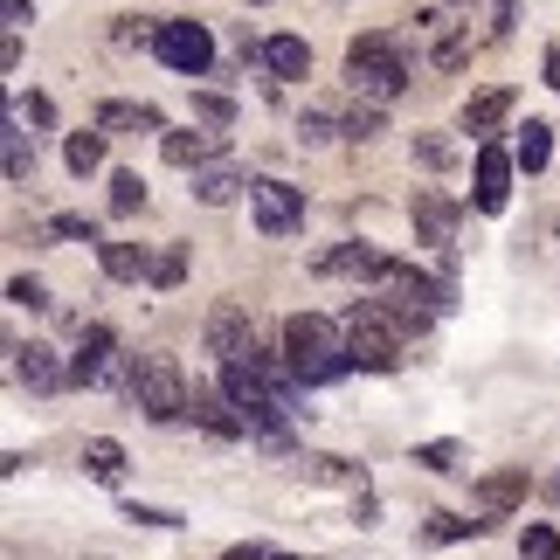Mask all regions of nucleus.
<instances>
[{"label": "nucleus", "instance_id": "obj_34", "mask_svg": "<svg viewBox=\"0 0 560 560\" xmlns=\"http://www.w3.org/2000/svg\"><path fill=\"white\" fill-rule=\"evenodd\" d=\"M416 153H422V166H450V145L443 139H416Z\"/></svg>", "mask_w": 560, "mask_h": 560}, {"label": "nucleus", "instance_id": "obj_11", "mask_svg": "<svg viewBox=\"0 0 560 560\" xmlns=\"http://www.w3.org/2000/svg\"><path fill=\"white\" fill-rule=\"evenodd\" d=\"M395 270V256H381L374 243H339L318 256V277H360V284H381V277Z\"/></svg>", "mask_w": 560, "mask_h": 560}, {"label": "nucleus", "instance_id": "obj_26", "mask_svg": "<svg viewBox=\"0 0 560 560\" xmlns=\"http://www.w3.org/2000/svg\"><path fill=\"white\" fill-rule=\"evenodd\" d=\"M145 208V180L139 174H112V214H139Z\"/></svg>", "mask_w": 560, "mask_h": 560}, {"label": "nucleus", "instance_id": "obj_33", "mask_svg": "<svg viewBox=\"0 0 560 560\" xmlns=\"http://www.w3.org/2000/svg\"><path fill=\"white\" fill-rule=\"evenodd\" d=\"M381 132V104H360V112H347V139H374Z\"/></svg>", "mask_w": 560, "mask_h": 560}, {"label": "nucleus", "instance_id": "obj_1", "mask_svg": "<svg viewBox=\"0 0 560 560\" xmlns=\"http://www.w3.org/2000/svg\"><path fill=\"white\" fill-rule=\"evenodd\" d=\"M339 326H347V360L360 374H395L401 353H408V339L429 332L422 318H408L401 305H387V298H353Z\"/></svg>", "mask_w": 560, "mask_h": 560}, {"label": "nucleus", "instance_id": "obj_28", "mask_svg": "<svg viewBox=\"0 0 560 560\" xmlns=\"http://www.w3.org/2000/svg\"><path fill=\"white\" fill-rule=\"evenodd\" d=\"M416 464H422V470H457V464H464V443H450V436H443V443H422Z\"/></svg>", "mask_w": 560, "mask_h": 560}, {"label": "nucleus", "instance_id": "obj_8", "mask_svg": "<svg viewBox=\"0 0 560 560\" xmlns=\"http://www.w3.org/2000/svg\"><path fill=\"white\" fill-rule=\"evenodd\" d=\"M408 222H416V243H422V249H450V243H457L464 208L450 201L443 187H416V201H408Z\"/></svg>", "mask_w": 560, "mask_h": 560}, {"label": "nucleus", "instance_id": "obj_38", "mask_svg": "<svg viewBox=\"0 0 560 560\" xmlns=\"http://www.w3.org/2000/svg\"><path fill=\"white\" fill-rule=\"evenodd\" d=\"M547 491H553V499H560V478H553V485H547Z\"/></svg>", "mask_w": 560, "mask_h": 560}, {"label": "nucleus", "instance_id": "obj_19", "mask_svg": "<svg viewBox=\"0 0 560 560\" xmlns=\"http://www.w3.org/2000/svg\"><path fill=\"white\" fill-rule=\"evenodd\" d=\"M97 264H104V277H118V284H139V277H153V256L132 249V243H97Z\"/></svg>", "mask_w": 560, "mask_h": 560}, {"label": "nucleus", "instance_id": "obj_25", "mask_svg": "<svg viewBox=\"0 0 560 560\" xmlns=\"http://www.w3.org/2000/svg\"><path fill=\"white\" fill-rule=\"evenodd\" d=\"M422 533H429V540H464V533H491V520H457V512H436Z\"/></svg>", "mask_w": 560, "mask_h": 560}, {"label": "nucleus", "instance_id": "obj_16", "mask_svg": "<svg viewBox=\"0 0 560 560\" xmlns=\"http://www.w3.org/2000/svg\"><path fill=\"white\" fill-rule=\"evenodd\" d=\"M256 56H264V70H270V77H284V83L312 77V42H305V35H270Z\"/></svg>", "mask_w": 560, "mask_h": 560}, {"label": "nucleus", "instance_id": "obj_37", "mask_svg": "<svg viewBox=\"0 0 560 560\" xmlns=\"http://www.w3.org/2000/svg\"><path fill=\"white\" fill-rule=\"evenodd\" d=\"M547 77H553V83H560V49H553V56H547Z\"/></svg>", "mask_w": 560, "mask_h": 560}, {"label": "nucleus", "instance_id": "obj_35", "mask_svg": "<svg viewBox=\"0 0 560 560\" xmlns=\"http://www.w3.org/2000/svg\"><path fill=\"white\" fill-rule=\"evenodd\" d=\"M0 14H8V28H21V21H28V0H0Z\"/></svg>", "mask_w": 560, "mask_h": 560}, {"label": "nucleus", "instance_id": "obj_9", "mask_svg": "<svg viewBox=\"0 0 560 560\" xmlns=\"http://www.w3.org/2000/svg\"><path fill=\"white\" fill-rule=\"evenodd\" d=\"M512 160L505 145H478V187H470V201H478V214H505L512 201Z\"/></svg>", "mask_w": 560, "mask_h": 560}, {"label": "nucleus", "instance_id": "obj_36", "mask_svg": "<svg viewBox=\"0 0 560 560\" xmlns=\"http://www.w3.org/2000/svg\"><path fill=\"white\" fill-rule=\"evenodd\" d=\"M222 560H270V547H256V540H249V547H229Z\"/></svg>", "mask_w": 560, "mask_h": 560}, {"label": "nucleus", "instance_id": "obj_27", "mask_svg": "<svg viewBox=\"0 0 560 560\" xmlns=\"http://www.w3.org/2000/svg\"><path fill=\"white\" fill-rule=\"evenodd\" d=\"M520 553H526V560H560V533H553V526H526V533H520Z\"/></svg>", "mask_w": 560, "mask_h": 560}, {"label": "nucleus", "instance_id": "obj_4", "mask_svg": "<svg viewBox=\"0 0 560 560\" xmlns=\"http://www.w3.org/2000/svg\"><path fill=\"white\" fill-rule=\"evenodd\" d=\"M125 387H132V401L145 408V422H180L194 416V387L180 374L174 353H139L132 374H125Z\"/></svg>", "mask_w": 560, "mask_h": 560}, {"label": "nucleus", "instance_id": "obj_18", "mask_svg": "<svg viewBox=\"0 0 560 560\" xmlns=\"http://www.w3.org/2000/svg\"><path fill=\"white\" fill-rule=\"evenodd\" d=\"M97 132L112 139V132H160V112L153 104H132V97H112V104H97Z\"/></svg>", "mask_w": 560, "mask_h": 560}, {"label": "nucleus", "instance_id": "obj_39", "mask_svg": "<svg viewBox=\"0 0 560 560\" xmlns=\"http://www.w3.org/2000/svg\"><path fill=\"white\" fill-rule=\"evenodd\" d=\"M270 560H291V553H270Z\"/></svg>", "mask_w": 560, "mask_h": 560}, {"label": "nucleus", "instance_id": "obj_29", "mask_svg": "<svg viewBox=\"0 0 560 560\" xmlns=\"http://www.w3.org/2000/svg\"><path fill=\"white\" fill-rule=\"evenodd\" d=\"M180 277H187V249H160V256H153V284H160V291H174Z\"/></svg>", "mask_w": 560, "mask_h": 560}, {"label": "nucleus", "instance_id": "obj_14", "mask_svg": "<svg viewBox=\"0 0 560 560\" xmlns=\"http://www.w3.org/2000/svg\"><path fill=\"white\" fill-rule=\"evenodd\" d=\"M112 353H118V332L112 326H91V332H83V347H77V360H70V381L77 387H97L104 374H112Z\"/></svg>", "mask_w": 560, "mask_h": 560}, {"label": "nucleus", "instance_id": "obj_12", "mask_svg": "<svg viewBox=\"0 0 560 560\" xmlns=\"http://www.w3.org/2000/svg\"><path fill=\"white\" fill-rule=\"evenodd\" d=\"M8 368H14V381L28 387V395H56L62 381H70V368H62V360L49 353V347H21V339H8Z\"/></svg>", "mask_w": 560, "mask_h": 560}, {"label": "nucleus", "instance_id": "obj_23", "mask_svg": "<svg viewBox=\"0 0 560 560\" xmlns=\"http://www.w3.org/2000/svg\"><path fill=\"white\" fill-rule=\"evenodd\" d=\"M512 160H520V174H540V166L553 160V132H547L540 118H533L526 132H520V145H512Z\"/></svg>", "mask_w": 560, "mask_h": 560}, {"label": "nucleus", "instance_id": "obj_2", "mask_svg": "<svg viewBox=\"0 0 560 560\" xmlns=\"http://www.w3.org/2000/svg\"><path fill=\"white\" fill-rule=\"evenodd\" d=\"M284 368H291V381H305V387H326L339 374H353L347 326H332V318H318V312H291L284 318Z\"/></svg>", "mask_w": 560, "mask_h": 560}, {"label": "nucleus", "instance_id": "obj_24", "mask_svg": "<svg viewBox=\"0 0 560 560\" xmlns=\"http://www.w3.org/2000/svg\"><path fill=\"white\" fill-rule=\"evenodd\" d=\"M62 160H70V174H97L104 166V132H70L62 139Z\"/></svg>", "mask_w": 560, "mask_h": 560}, {"label": "nucleus", "instance_id": "obj_22", "mask_svg": "<svg viewBox=\"0 0 560 560\" xmlns=\"http://www.w3.org/2000/svg\"><path fill=\"white\" fill-rule=\"evenodd\" d=\"M83 470H91L97 485H118L125 478V450L112 436H91V443H83Z\"/></svg>", "mask_w": 560, "mask_h": 560}, {"label": "nucleus", "instance_id": "obj_15", "mask_svg": "<svg viewBox=\"0 0 560 560\" xmlns=\"http://www.w3.org/2000/svg\"><path fill=\"white\" fill-rule=\"evenodd\" d=\"M194 422H201L208 436H222V443H235V436H249V422L235 416V401L222 395V387H194Z\"/></svg>", "mask_w": 560, "mask_h": 560}, {"label": "nucleus", "instance_id": "obj_7", "mask_svg": "<svg viewBox=\"0 0 560 560\" xmlns=\"http://www.w3.org/2000/svg\"><path fill=\"white\" fill-rule=\"evenodd\" d=\"M208 353L222 360V368H256V326H249V312L243 305H214L208 312Z\"/></svg>", "mask_w": 560, "mask_h": 560}, {"label": "nucleus", "instance_id": "obj_30", "mask_svg": "<svg viewBox=\"0 0 560 560\" xmlns=\"http://www.w3.org/2000/svg\"><path fill=\"white\" fill-rule=\"evenodd\" d=\"M194 118H201V125H235V104L222 91H201V97H194Z\"/></svg>", "mask_w": 560, "mask_h": 560}, {"label": "nucleus", "instance_id": "obj_13", "mask_svg": "<svg viewBox=\"0 0 560 560\" xmlns=\"http://www.w3.org/2000/svg\"><path fill=\"white\" fill-rule=\"evenodd\" d=\"M512 104H520V97H512L505 83H499V91H478V97L464 104V118H457V125H464V132L478 139V145H491V132H499V125L512 118Z\"/></svg>", "mask_w": 560, "mask_h": 560}, {"label": "nucleus", "instance_id": "obj_5", "mask_svg": "<svg viewBox=\"0 0 560 560\" xmlns=\"http://www.w3.org/2000/svg\"><path fill=\"white\" fill-rule=\"evenodd\" d=\"M153 49L166 70H180V77H201L208 62H214V35L201 28V21H160L153 28Z\"/></svg>", "mask_w": 560, "mask_h": 560}, {"label": "nucleus", "instance_id": "obj_17", "mask_svg": "<svg viewBox=\"0 0 560 560\" xmlns=\"http://www.w3.org/2000/svg\"><path fill=\"white\" fill-rule=\"evenodd\" d=\"M160 153H166V166H194L201 174V166L222 160V132H166Z\"/></svg>", "mask_w": 560, "mask_h": 560}, {"label": "nucleus", "instance_id": "obj_10", "mask_svg": "<svg viewBox=\"0 0 560 560\" xmlns=\"http://www.w3.org/2000/svg\"><path fill=\"white\" fill-rule=\"evenodd\" d=\"M526 491H533L526 464H505V470H485V478L470 485V499H478V512H485V520H505L512 505H526Z\"/></svg>", "mask_w": 560, "mask_h": 560}, {"label": "nucleus", "instance_id": "obj_31", "mask_svg": "<svg viewBox=\"0 0 560 560\" xmlns=\"http://www.w3.org/2000/svg\"><path fill=\"white\" fill-rule=\"evenodd\" d=\"M49 235H70V243H97V222H91V214H56Z\"/></svg>", "mask_w": 560, "mask_h": 560}, {"label": "nucleus", "instance_id": "obj_21", "mask_svg": "<svg viewBox=\"0 0 560 560\" xmlns=\"http://www.w3.org/2000/svg\"><path fill=\"white\" fill-rule=\"evenodd\" d=\"M243 187H249V180L235 174V166H201V174H194V194H201L208 208H229V201H235Z\"/></svg>", "mask_w": 560, "mask_h": 560}, {"label": "nucleus", "instance_id": "obj_6", "mask_svg": "<svg viewBox=\"0 0 560 560\" xmlns=\"http://www.w3.org/2000/svg\"><path fill=\"white\" fill-rule=\"evenodd\" d=\"M249 214L264 235H298L305 229V187L291 180H249Z\"/></svg>", "mask_w": 560, "mask_h": 560}, {"label": "nucleus", "instance_id": "obj_32", "mask_svg": "<svg viewBox=\"0 0 560 560\" xmlns=\"http://www.w3.org/2000/svg\"><path fill=\"white\" fill-rule=\"evenodd\" d=\"M8 298H14V305H28V312H49V291H42V277H14Z\"/></svg>", "mask_w": 560, "mask_h": 560}, {"label": "nucleus", "instance_id": "obj_3", "mask_svg": "<svg viewBox=\"0 0 560 560\" xmlns=\"http://www.w3.org/2000/svg\"><path fill=\"white\" fill-rule=\"evenodd\" d=\"M347 83L368 104H395L408 91V56H401V42L395 35H353V49H347Z\"/></svg>", "mask_w": 560, "mask_h": 560}, {"label": "nucleus", "instance_id": "obj_20", "mask_svg": "<svg viewBox=\"0 0 560 560\" xmlns=\"http://www.w3.org/2000/svg\"><path fill=\"white\" fill-rule=\"evenodd\" d=\"M0 160H8V180L14 187L35 180V139L21 132V118H8V132H0Z\"/></svg>", "mask_w": 560, "mask_h": 560}]
</instances>
